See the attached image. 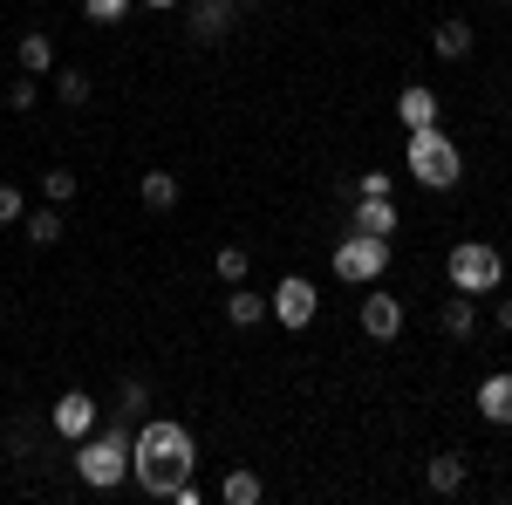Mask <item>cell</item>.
<instances>
[{
	"mask_svg": "<svg viewBox=\"0 0 512 505\" xmlns=\"http://www.w3.org/2000/svg\"><path fill=\"white\" fill-rule=\"evenodd\" d=\"M198 465V444L178 417H144L130 430V478L151 492V499H171V485H185Z\"/></svg>",
	"mask_w": 512,
	"mask_h": 505,
	"instance_id": "obj_1",
	"label": "cell"
},
{
	"mask_svg": "<svg viewBox=\"0 0 512 505\" xmlns=\"http://www.w3.org/2000/svg\"><path fill=\"white\" fill-rule=\"evenodd\" d=\"M403 164H410V178H417L424 192H458V185H465V157H458V144H451L437 123L431 130H410Z\"/></svg>",
	"mask_w": 512,
	"mask_h": 505,
	"instance_id": "obj_2",
	"label": "cell"
},
{
	"mask_svg": "<svg viewBox=\"0 0 512 505\" xmlns=\"http://www.w3.org/2000/svg\"><path fill=\"white\" fill-rule=\"evenodd\" d=\"M76 478L89 492H117L123 478H130V430L110 424V430H89L76 444Z\"/></svg>",
	"mask_w": 512,
	"mask_h": 505,
	"instance_id": "obj_3",
	"label": "cell"
},
{
	"mask_svg": "<svg viewBox=\"0 0 512 505\" xmlns=\"http://www.w3.org/2000/svg\"><path fill=\"white\" fill-rule=\"evenodd\" d=\"M444 273H451L458 294H499V280H506V253H499L492 239H458L451 260H444Z\"/></svg>",
	"mask_w": 512,
	"mask_h": 505,
	"instance_id": "obj_4",
	"label": "cell"
},
{
	"mask_svg": "<svg viewBox=\"0 0 512 505\" xmlns=\"http://www.w3.org/2000/svg\"><path fill=\"white\" fill-rule=\"evenodd\" d=\"M390 267V239H369V233H349L335 246V273L349 280V287H376Z\"/></svg>",
	"mask_w": 512,
	"mask_h": 505,
	"instance_id": "obj_5",
	"label": "cell"
},
{
	"mask_svg": "<svg viewBox=\"0 0 512 505\" xmlns=\"http://www.w3.org/2000/svg\"><path fill=\"white\" fill-rule=\"evenodd\" d=\"M267 314H274L280 328H308V321L321 314V294H315V280H308V273H287V280H280L274 294H267Z\"/></svg>",
	"mask_w": 512,
	"mask_h": 505,
	"instance_id": "obj_6",
	"label": "cell"
},
{
	"mask_svg": "<svg viewBox=\"0 0 512 505\" xmlns=\"http://www.w3.org/2000/svg\"><path fill=\"white\" fill-rule=\"evenodd\" d=\"M89 430H96V396L89 389H62L55 396V437L62 444H82Z\"/></svg>",
	"mask_w": 512,
	"mask_h": 505,
	"instance_id": "obj_7",
	"label": "cell"
},
{
	"mask_svg": "<svg viewBox=\"0 0 512 505\" xmlns=\"http://www.w3.org/2000/svg\"><path fill=\"white\" fill-rule=\"evenodd\" d=\"M424 485H431L437 499H458V492L472 485V458H465V451H437L431 465H424Z\"/></svg>",
	"mask_w": 512,
	"mask_h": 505,
	"instance_id": "obj_8",
	"label": "cell"
},
{
	"mask_svg": "<svg viewBox=\"0 0 512 505\" xmlns=\"http://www.w3.org/2000/svg\"><path fill=\"white\" fill-rule=\"evenodd\" d=\"M362 335L369 342H396L403 335V301L396 294H362Z\"/></svg>",
	"mask_w": 512,
	"mask_h": 505,
	"instance_id": "obj_9",
	"label": "cell"
},
{
	"mask_svg": "<svg viewBox=\"0 0 512 505\" xmlns=\"http://www.w3.org/2000/svg\"><path fill=\"white\" fill-rule=\"evenodd\" d=\"M233 21H239V0H198V7H192V28H185V35L205 48V41H226V35H233Z\"/></svg>",
	"mask_w": 512,
	"mask_h": 505,
	"instance_id": "obj_10",
	"label": "cell"
},
{
	"mask_svg": "<svg viewBox=\"0 0 512 505\" xmlns=\"http://www.w3.org/2000/svg\"><path fill=\"white\" fill-rule=\"evenodd\" d=\"M349 233L396 239V205H390V192H383V198H355V212H349Z\"/></svg>",
	"mask_w": 512,
	"mask_h": 505,
	"instance_id": "obj_11",
	"label": "cell"
},
{
	"mask_svg": "<svg viewBox=\"0 0 512 505\" xmlns=\"http://www.w3.org/2000/svg\"><path fill=\"white\" fill-rule=\"evenodd\" d=\"M151 417V383L144 376H123V389H117V403H110V424H123V430H137Z\"/></svg>",
	"mask_w": 512,
	"mask_h": 505,
	"instance_id": "obj_12",
	"label": "cell"
},
{
	"mask_svg": "<svg viewBox=\"0 0 512 505\" xmlns=\"http://www.w3.org/2000/svg\"><path fill=\"white\" fill-rule=\"evenodd\" d=\"M478 417H485V424H512V369H499V376L478 383Z\"/></svg>",
	"mask_w": 512,
	"mask_h": 505,
	"instance_id": "obj_13",
	"label": "cell"
},
{
	"mask_svg": "<svg viewBox=\"0 0 512 505\" xmlns=\"http://www.w3.org/2000/svg\"><path fill=\"white\" fill-rule=\"evenodd\" d=\"M431 48H437V62H465V55H472V21L444 14V21L431 28Z\"/></svg>",
	"mask_w": 512,
	"mask_h": 505,
	"instance_id": "obj_14",
	"label": "cell"
},
{
	"mask_svg": "<svg viewBox=\"0 0 512 505\" xmlns=\"http://www.w3.org/2000/svg\"><path fill=\"white\" fill-rule=\"evenodd\" d=\"M396 117H403V130H431V123H437V89L410 82V89L396 96Z\"/></svg>",
	"mask_w": 512,
	"mask_h": 505,
	"instance_id": "obj_15",
	"label": "cell"
},
{
	"mask_svg": "<svg viewBox=\"0 0 512 505\" xmlns=\"http://www.w3.org/2000/svg\"><path fill=\"white\" fill-rule=\"evenodd\" d=\"M437 321H444L451 342H472V335H478V294H458V287H451V301H444Z\"/></svg>",
	"mask_w": 512,
	"mask_h": 505,
	"instance_id": "obj_16",
	"label": "cell"
},
{
	"mask_svg": "<svg viewBox=\"0 0 512 505\" xmlns=\"http://www.w3.org/2000/svg\"><path fill=\"white\" fill-rule=\"evenodd\" d=\"M14 62H21V76H55V41L48 35H21L14 41Z\"/></svg>",
	"mask_w": 512,
	"mask_h": 505,
	"instance_id": "obj_17",
	"label": "cell"
},
{
	"mask_svg": "<svg viewBox=\"0 0 512 505\" xmlns=\"http://www.w3.org/2000/svg\"><path fill=\"white\" fill-rule=\"evenodd\" d=\"M21 233H28V246H62V205H41V212H21Z\"/></svg>",
	"mask_w": 512,
	"mask_h": 505,
	"instance_id": "obj_18",
	"label": "cell"
},
{
	"mask_svg": "<svg viewBox=\"0 0 512 505\" xmlns=\"http://www.w3.org/2000/svg\"><path fill=\"white\" fill-rule=\"evenodd\" d=\"M226 321H233V328H260V321H267V294H253V287H226Z\"/></svg>",
	"mask_w": 512,
	"mask_h": 505,
	"instance_id": "obj_19",
	"label": "cell"
},
{
	"mask_svg": "<svg viewBox=\"0 0 512 505\" xmlns=\"http://www.w3.org/2000/svg\"><path fill=\"white\" fill-rule=\"evenodd\" d=\"M219 499H226V505H260V499H267V485H260V471L239 465V471L219 478Z\"/></svg>",
	"mask_w": 512,
	"mask_h": 505,
	"instance_id": "obj_20",
	"label": "cell"
},
{
	"mask_svg": "<svg viewBox=\"0 0 512 505\" xmlns=\"http://www.w3.org/2000/svg\"><path fill=\"white\" fill-rule=\"evenodd\" d=\"M212 273H219V287H246V273H253V253H246L239 239H226V246H219V260H212Z\"/></svg>",
	"mask_w": 512,
	"mask_h": 505,
	"instance_id": "obj_21",
	"label": "cell"
},
{
	"mask_svg": "<svg viewBox=\"0 0 512 505\" xmlns=\"http://www.w3.org/2000/svg\"><path fill=\"white\" fill-rule=\"evenodd\" d=\"M137 198H144L151 212H171V205H178V178H171V171H144V178H137Z\"/></svg>",
	"mask_w": 512,
	"mask_h": 505,
	"instance_id": "obj_22",
	"label": "cell"
},
{
	"mask_svg": "<svg viewBox=\"0 0 512 505\" xmlns=\"http://www.w3.org/2000/svg\"><path fill=\"white\" fill-rule=\"evenodd\" d=\"M96 96V82H89V69H55V103H69V110H82Z\"/></svg>",
	"mask_w": 512,
	"mask_h": 505,
	"instance_id": "obj_23",
	"label": "cell"
},
{
	"mask_svg": "<svg viewBox=\"0 0 512 505\" xmlns=\"http://www.w3.org/2000/svg\"><path fill=\"white\" fill-rule=\"evenodd\" d=\"M35 103H41V82L35 76H14V82H7V110H14V117H28Z\"/></svg>",
	"mask_w": 512,
	"mask_h": 505,
	"instance_id": "obj_24",
	"label": "cell"
},
{
	"mask_svg": "<svg viewBox=\"0 0 512 505\" xmlns=\"http://www.w3.org/2000/svg\"><path fill=\"white\" fill-rule=\"evenodd\" d=\"M76 192H82V185H76V171H62V164H55V171L41 178V198H48V205H69Z\"/></svg>",
	"mask_w": 512,
	"mask_h": 505,
	"instance_id": "obj_25",
	"label": "cell"
},
{
	"mask_svg": "<svg viewBox=\"0 0 512 505\" xmlns=\"http://www.w3.org/2000/svg\"><path fill=\"white\" fill-rule=\"evenodd\" d=\"M82 14H89L96 28H117L123 14H130V0H82Z\"/></svg>",
	"mask_w": 512,
	"mask_h": 505,
	"instance_id": "obj_26",
	"label": "cell"
},
{
	"mask_svg": "<svg viewBox=\"0 0 512 505\" xmlns=\"http://www.w3.org/2000/svg\"><path fill=\"white\" fill-rule=\"evenodd\" d=\"M21 212H28L21 185H0V226H21Z\"/></svg>",
	"mask_w": 512,
	"mask_h": 505,
	"instance_id": "obj_27",
	"label": "cell"
},
{
	"mask_svg": "<svg viewBox=\"0 0 512 505\" xmlns=\"http://www.w3.org/2000/svg\"><path fill=\"white\" fill-rule=\"evenodd\" d=\"M390 192V171H362V178H355V198H383Z\"/></svg>",
	"mask_w": 512,
	"mask_h": 505,
	"instance_id": "obj_28",
	"label": "cell"
},
{
	"mask_svg": "<svg viewBox=\"0 0 512 505\" xmlns=\"http://www.w3.org/2000/svg\"><path fill=\"white\" fill-rule=\"evenodd\" d=\"M492 314H499V328H506V335H512V294H506V301H499V308H492Z\"/></svg>",
	"mask_w": 512,
	"mask_h": 505,
	"instance_id": "obj_29",
	"label": "cell"
},
{
	"mask_svg": "<svg viewBox=\"0 0 512 505\" xmlns=\"http://www.w3.org/2000/svg\"><path fill=\"white\" fill-rule=\"evenodd\" d=\"M144 7H178V0H144Z\"/></svg>",
	"mask_w": 512,
	"mask_h": 505,
	"instance_id": "obj_30",
	"label": "cell"
}]
</instances>
